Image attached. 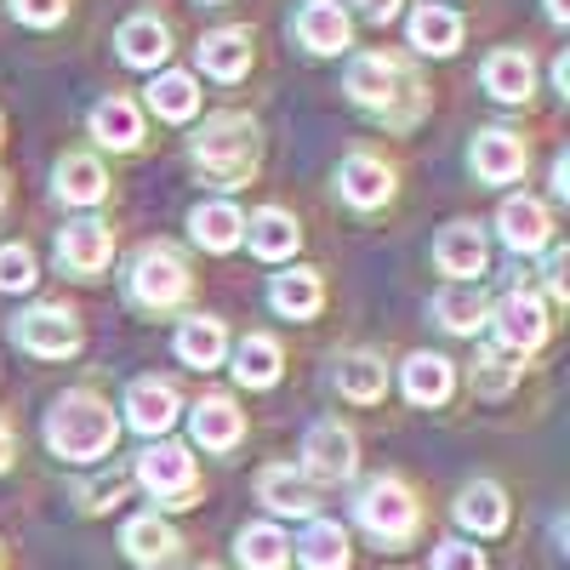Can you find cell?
Segmentation results:
<instances>
[{
  "mask_svg": "<svg viewBox=\"0 0 570 570\" xmlns=\"http://www.w3.org/2000/svg\"><path fill=\"white\" fill-rule=\"evenodd\" d=\"M149 109H155L160 120H171V126L195 120V115H200V80L183 75V69L155 75V80H149Z\"/></svg>",
  "mask_w": 570,
  "mask_h": 570,
  "instance_id": "obj_33",
  "label": "cell"
},
{
  "mask_svg": "<svg viewBox=\"0 0 570 570\" xmlns=\"http://www.w3.org/2000/svg\"><path fill=\"white\" fill-rule=\"evenodd\" d=\"M40 279V268H35V252L29 246H0V292H29V285Z\"/></svg>",
  "mask_w": 570,
  "mask_h": 570,
  "instance_id": "obj_39",
  "label": "cell"
},
{
  "mask_svg": "<svg viewBox=\"0 0 570 570\" xmlns=\"http://www.w3.org/2000/svg\"><path fill=\"white\" fill-rule=\"evenodd\" d=\"M52 183H58V200H69V206H98L109 195V171L98 155H63L52 166Z\"/></svg>",
  "mask_w": 570,
  "mask_h": 570,
  "instance_id": "obj_26",
  "label": "cell"
},
{
  "mask_svg": "<svg viewBox=\"0 0 570 570\" xmlns=\"http://www.w3.org/2000/svg\"><path fill=\"white\" fill-rule=\"evenodd\" d=\"M109 257H115V234H109V223H98V217H75V223L58 234V268L75 274V279H98V274L109 268Z\"/></svg>",
  "mask_w": 570,
  "mask_h": 570,
  "instance_id": "obj_10",
  "label": "cell"
},
{
  "mask_svg": "<svg viewBox=\"0 0 570 570\" xmlns=\"http://www.w3.org/2000/svg\"><path fill=\"white\" fill-rule=\"evenodd\" d=\"M434 320L445 331H456V337H468V331H480L491 320V297H485V285H451V292L434 297Z\"/></svg>",
  "mask_w": 570,
  "mask_h": 570,
  "instance_id": "obj_34",
  "label": "cell"
},
{
  "mask_svg": "<svg viewBox=\"0 0 570 570\" xmlns=\"http://www.w3.org/2000/svg\"><path fill=\"white\" fill-rule=\"evenodd\" d=\"M297 46L314 58H337L354 46V18L348 7H337V0H308V7L297 12Z\"/></svg>",
  "mask_w": 570,
  "mask_h": 570,
  "instance_id": "obj_14",
  "label": "cell"
},
{
  "mask_svg": "<svg viewBox=\"0 0 570 570\" xmlns=\"http://www.w3.org/2000/svg\"><path fill=\"white\" fill-rule=\"evenodd\" d=\"M177 411H183V394H177L171 376H137V383L126 389V422L149 440H166Z\"/></svg>",
  "mask_w": 570,
  "mask_h": 570,
  "instance_id": "obj_12",
  "label": "cell"
},
{
  "mask_svg": "<svg viewBox=\"0 0 570 570\" xmlns=\"http://www.w3.org/2000/svg\"><path fill=\"white\" fill-rule=\"evenodd\" d=\"M468 166H473L480 183H513L531 166V142L519 131H508V126H491V131H480L468 142Z\"/></svg>",
  "mask_w": 570,
  "mask_h": 570,
  "instance_id": "obj_11",
  "label": "cell"
},
{
  "mask_svg": "<svg viewBox=\"0 0 570 570\" xmlns=\"http://www.w3.org/2000/svg\"><path fill=\"white\" fill-rule=\"evenodd\" d=\"M337 188H343V200L354 206V212H376V206H389L394 200V166L383 160V155H348L343 166H337Z\"/></svg>",
  "mask_w": 570,
  "mask_h": 570,
  "instance_id": "obj_15",
  "label": "cell"
},
{
  "mask_svg": "<svg viewBox=\"0 0 570 570\" xmlns=\"http://www.w3.org/2000/svg\"><path fill=\"white\" fill-rule=\"evenodd\" d=\"M354 7H360L365 23H389V18L400 12V0H354Z\"/></svg>",
  "mask_w": 570,
  "mask_h": 570,
  "instance_id": "obj_44",
  "label": "cell"
},
{
  "mask_svg": "<svg viewBox=\"0 0 570 570\" xmlns=\"http://www.w3.org/2000/svg\"><path fill=\"white\" fill-rule=\"evenodd\" d=\"M434 570H485V553L473 542H440L434 548Z\"/></svg>",
  "mask_w": 570,
  "mask_h": 570,
  "instance_id": "obj_42",
  "label": "cell"
},
{
  "mask_svg": "<svg viewBox=\"0 0 570 570\" xmlns=\"http://www.w3.org/2000/svg\"><path fill=\"white\" fill-rule=\"evenodd\" d=\"M0 200H7V177H0Z\"/></svg>",
  "mask_w": 570,
  "mask_h": 570,
  "instance_id": "obj_48",
  "label": "cell"
},
{
  "mask_svg": "<svg viewBox=\"0 0 570 570\" xmlns=\"http://www.w3.org/2000/svg\"><path fill=\"white\" fill-rule=\"evenodd\" d=\"M434 7H440V0H434Z\"/></svg>",
  "mask_w": 570,
  "mask_h": 570,
  "instance_id": "obj_50",
  "label": "cell"
},
{
  "mask_svg": "<svg viewBox=\"0 0 570 570\" xmlns=\"http://www.w3.org/2000/svg\"><path fill=\"white\" fill-rule=\"evenodd\" d=\"M223 354H228V331H223V320L195 314V320H183V325H177V360H183V365L212 371V365H223Z\"/></svg>",
  "mask_w": 570,
  "mask_h": 570,
  "instance_id": "obj_32",
  "label": "cell"
},
{
  "mask_svg": "<svg viewBox=\"0 0 570 570\" xmlns=\"http://www.w3.org/2000/svg\"><path fill=\"white\" fill-rule=\"evenodd\" d=\"M240 564L246 570H285L292 564V542L279 525H246L240 531Z\"/></svg>",
  "mask_w": 570,
  "mask_h": 570,
  "instance_id": "obj_37",
  "label": "cell"
},
{
  "mask_svg": "<svg viewBox=\"0 0 570 570\" xmlns=\"http://www.w3.org/2000/svg\"><path fill=\"white\" fill-rule=\"evenodd\" d=\"M434 268H440V274H451L456 285L480 279V274L491 268V246H485V234L473 228V223H451V228H440V240H434Z\"/></svg>",
  "mask_w": 570,
  "mask_h": 570,
  "instance_id": "obj_17",
  "label": "cell"
},
{
  "mask_svg": "<svg viewBox=\"0 0 570 570\" xmlns=\"http://www.w3.org/2000/svg\"><path fill=\"white\" fill-rule=\"evenodd\" d=\"M548 18H553V23H564V18H570V0H548Z\"/></svg>",
  "mask_w": 570,
  "mask_h": 570,
  "instance_id": "obj_47",
  "label": "cell"
},
{
  "mask_svg": "<svg viewBox=\"0 0 570 570\" xmlns=\"http://www.w3.org/2000/svg\"><path fill=\"white\" fill-rule=\"evenodd\" d=\"M297 559L308 570H348V531L331 525V519H314V525L297 537Z\"/></svg>",
  "mask_w": 570,
  "mask_h": 570,
  "instance_id": "obj_36",
  "label": "cell"
},
{
  "mask_svg": "<svg viewBox=\"0 0 570 570\" xmlns=\"http://www.w3.org/2000/svg\"><path fill=\"white\" fill-rule=\"evenodd\" d=\"M360 525L376 537V542H411L416 525H422V508L411 497V485L400 473H383L360 491Z\"/></svg>",
  "mask_w": 570,
  "mask_h": 570,
  "instance_id": "obj_5",
  "label": "cell"
},
{
  "mask_svg": "<svg viewBox=\"0 0 570 570\" xmlns=\"http://www.w3.org/2000/svg\"><path fill=\"white\" fill-rule=\"evenodd\" d=\"M337 389H343V400H354V405H376V400L389 394V360H383V354H371V348L343 354V365H337Z\"/></svg>",
  "mask_w": 570,
  "mask_h": 570,
  "instance_id": "obj_30",
  "label": "cell"
},
{
  "mask_svg": "<svg viewBox=\"0 0 570 570\" xmlns=\"http://www.w3.org/2000/svg\"><path fill=\"white\" fill-rule=\"evenodd\" d=\"M279 371H285V354H279V343L268 337V331H252V337L234 348V376H240L246 389H274Z\"/></svg>",
  "mask_w": 570,
  "mask_h": 570,
  "instance_id": "obj_35",
  "label": "cell"
},
{
  "mask_svg": "<svg viewBox=\"0 0 570 570\" xmlns=\"http://www.w3.org/2000/svg\"><path fill=\"white\" fill-rule=\"evenodd\" d=\"M343 91H348L360 109H371L383 126H394V131H405V126L422 115V86H416V80L405 75V63L389 58V52H360V58H348Z\"/></svg>",
  "mask_w": 570,
  "mask_h": 570,
  "instance_id": "obj_3",
  "label": "cell"
},
{
  "mask_svg": "<svg viewBox=\"0 0 570 570\" xmlns=\"http://www.w3.org/2000/svg\"><path fill=\"white\" fill-rule=\"evenodd\" d=\"M12 343L23 354H35V360H69V354H80L86 331H80V320L63 303H40V308L12 320Z\"/></svg>",
  "mask_w": 570,
  "mask_h": 570,
  "instance_id": "obj_7",
  "label": "cell"
},
{
  "mask_svg": "<svg viewBox=\"0 0 570 570\" xmlns=\"http://www.w3.org/2000/svg\"><path fill=\"white\" fill-rule=\"evenodd\" d=\"M491 320H497V343H502L513 360L537 354V348L548 343V331H553V314H548V303H542L537 292H508V297L491 308Z\"/></svg>",
  "mask_w": 570,
  "mask_h": 570,
  "instance_id": "obj_9",
  "label": "cell"
},
{
  "mask_svg": "<svg viewBox=\"0 0 570 570\" xmlns=\"http://www.w3.org/2000/svg\"><path fill=\"white\" fill-rule=\"evenodd\" d=\"M553 195H559V200L570 195V160H564V155L553 160Z\"/></svg>",
  "mask_w": 570,
  "mask_h": 570,
  "instance_id": "obj_46",
  "label": "cell"
},
{
  "mask_svg": "<svg viewBox=\"0 0 570 570\" xmlns=\"http://www.w3.org/2000/svg\"><path fill=\"white\" fill-rule=\"evenodd\" d=\"M12 18L29 29H58L69 18V0H12Z\"/></svg>",
  "mask_w": 570,
  "mask_h": 570,
  "instance_id": "obj_40",
  "label": "cell"
},
{
  "mask_svg": "<svg viewBox=\"0 0 570 570\" xmlns=\"http://www.w3.org/2000/svg\"><path fill=\"white\" fill-rule=\"evenodd\" d=\"M257 155H263V137H257V120L240 115V109H217L206 115V126L188 137V160L195 171L217 188H240L257 177Z\"/></svg>",
  "mask_w": 570,
  "mask_h": 570,
  "instance_id": "obj_1",
  "label": "cell"
},
{
  "mask_svg": "<svg viewBox=\"0 0 570 570\" xmlns=\"http://www.w3.org/2000/svg\"><path fill=\"white\" fill-rule=\"evenodd\" d=\"M91 137H98L104 149H115V155L142 149V115H137V104L131 98H104L98 109H91Z\"/></svg>",
  "mask_w": 570,
  "mask_h": 570,
  "instance_id": "obj_31",
  "label": "cell"
},
{
  "mask_svg": "<svg viewBox=\"0 0 570 570\" xmlns=\"http://www.w3.org/2000/svg\"><path fill=\"white\" fill-rule=\"evenodd\" d=\"M497 228H502V246L508 252H548L553 246V217H548V206L537 200V195H513V200H502V212H497Z\"/></svg>",
  "mask_w": 570,
  "mask_h": 570,
  "instance_id": "obj_16",
  "label": "cell"
},
{
  "mask_svg": "<svg viewBox=\"0 0 570 570\" xmlns=\"http://www.w3.org/2000/svg\"><path fill=\"white\" fill-rule=\"evenodd\" d=\"M456 525L473 531V537L508 531V497H502V485H491V480L462 485V497H456Z\"/></svg>",
  "mask_w": 570,
  "mask_h": 570,
  "instance_id": "obj_25",
  "label": "cell"
},
{
  "mask_svg": "<svg viewBox=\"0 0 570 570\" xmlns=\"http://www.w3.org/2000/svg\"><path fill=\"white\" fill-rule=\"evenodd\" d=\"M126 292H131L137 308L166 314V308H183V303H188V292H195V274H188V263H183L177 246L149 240V246L131 257V268H126Z\"/></svg>",
  "mask_w": 570,
  "mask_h": 570,
  "instance_id": "obj_4",
  "label": "cell"
},
{
  "mask_svg": "<svg viewBox=\"0 0 570 570\" xmlns=\"http://www.w3.org/2000/svg\"><path fill=\"white\" fill-rule=\"evenodd\" d=\"M131 480L149 491V497H160L166 508H188V502H195V491H200V468H195V456H188L183 445L155 440L149 451L137 456Z\"/></svg>",
  "mask_w": 570,
  "mask_h": 570,
  "instance_id": "obj_6",
  "label": "cell"
},
{
  "mask_svg": "<svg viewBox=\"0 0 570 570\" xmlns=\"http://www.w3.org/2000/svg\"><path fill=\"white\" fill-rule=\"evenodd\" d=\"M480 80H485V91L497 104H531L537 63H531V52H519V46H497V52L485 58V69H480Z\"/></svg>",
  "mask_w": 570,
  "mask_h": 570,
  "instance_id": "obj_19",
  "label": "cell"
},
{
  "mask_svg": "<svg viewBox=\"0 0 570 570\" xmlns=\"http://www.w3.org/2000/svg\"><path fill=\"white\" fill-rule=\"evenodd\" d=\"M564 268H570V257L553 246V252H548V292H553V303H564V297H570V279H564Z\"/></svg>",
  "mask_w": 570,
  "mask_h": 570,
  "instance_id": "obj_43",
  "label": "cell"
},
{
  "mask_svg": "<svg viewBox=\"0 0 570 570\" xmlns=\"http://www.w3.org/2000/svg\"><path fill=\"white\" fill-rule=\"evenodd\" d=\"M206 7H217V0H206Z\"/></svg>",
  "mask_w": 570,
  "mask_h": 570,
  "instance_id": "obj_49",
  "label": "cell"
},
{
  "mask_svg": "<svg viewBox=\"0 0 570 570\" xmlns=\"http://www.w3.org/2000/svg\"><path fill=\"white\" fill-rule=\"evenodd\" d=\"M354 462H360V440H354V428H343L337 416H325V422H314L308 434H303V480L314 485H337V480H348L354 473Z\"/></svg>",
  "mask_w": 570,
  "mask_h": 570,
  "instance_id": "obj_8",
  "label": "cell"
},
{
  "mask_svg": "<svg viewBox=\"0 0 570 570\" xmlns=\"http://www.w3.org/2000/svg\"><path fill=\"white\" fill-rule=\"evenodd\" d=\"M456 394V365L445 354H411L405 360V400L411 405H445Z\"/></svg>",
  "mask_w": 570,
  "mask_h": 570,
  "instance_id": "obj_29",
  "label": "cell"
},
{
  "mask_svg": "<svg viewBox=\"0 0 570 570\" xmlns=\"http://www.w3.org/2000/svg\"><path fill=\"white\" fill-rule=\"evenodd\" d=\"M257 497H263L274 513H285V519H314V508H320V497H314V485L297 473V462H268V468L257 473Z\"/></svg>",
  "mask_w": 570,
  "mask_h": 570,
  "instance_id": "obj_21",
  "label": "cell"
},
{
  "mask_svg": "<svg viewBox=\"0 0 570 570\" xmlns=\"http://www.w3.org/2000/svg\"><path fill=\"white\" fill-rule=\"evenodd\" d=\"M188 234H195V246H206V252H234L246 240V217L228 200H206V206L188 212Z\"/></svg>",
  "mask_w": 570,
  "mask_h": 570,
  "instance_id": "obj_27",
  "label": "cell"
},
{
  "mask_svg": "<svg viewBox=\"0 0 570 570\" xmlns=\"http://www.w3.org/2000/svg\"><path fill=\"white\" fill-rule=\"evenodd\" d=\"M131 491V473H104V480H91L86 491H80V502H86V513H104L109 502H120Z\"/></svg>",
  "mask_w": 570,
  "mask_h": 570,
  "instance_id": "obj_41",
  "label": "cell"
},
{
  "mask_svg": "<svg viewBox=\"0 0 570 570\" xmlns=\"http://www.w3.org/2000/svg\"><path fill=\"white\" fill-rule=\"evenodd\" d=\"M120 548L131 553L137 570H183V542H177V531L166 525L160 513H137V519H126Z\"/></svg>",
  "mask_w": 570,
  "mask_h": 570,
  "instance_id": "obj_13",
  "label": "cell"
},
{
  "mask_svg": "<svg viewBox=\"0 0 570 570\" xmlns=\"http://www.w3.org/2000/svg\"><path fill=\"white\" fill-rule=\"evenodd\" d=\"M115 46H120V58H126L131 69H160V63L171 58V29H166L155 12H137V18L120 23Z\"/></svg>",
  "mask_w": 570,
  "mask_h": 570,
  "instance_id": "obj_22",
  "label": "cell"
},
{
  "mask_svg": "<svg viewBox=\"0 0 570 570\" xmlns=\"http://www.w3.org/2000/svg\"><path fill=\"white\" fill-rule=\"evenodd\" d=\"M188 428H195V445L206 451H234L246 440V411L234 405L228 394H206L195 411H188Z\"/></svg>",
  "mask_w": 570,
  "mask_h": 570,
  "instance_id": "obj_20",
  "label": "cell"
},
{
  "mask_svg": "<svg viewBox=\"0 0 570 570\" xmlns=\"http://www.w3.org/2000/svg\"><path fill=\"white\" fill-rule=\"evenodd\" d=\"M195 58L212 80H240L257 58V35L246 23H228V29H212L200 46H195Z\"/></svg>",
  "mask_w": 570,
  "mask_h": 570,
  "instance_id": "obj_18",
  "label": "cell"
},
{
  "mask_svg": "<svg viewBox=\"0 0 570 570\" xmlns=\"http://www.w3.org/2000/svg\"><path fill=\"white\" fill-rule=\"evenodd\" d=\"M246 240H252V252L263 263H285V257L303 246V228H297V217L285 212V206H263V212L246 217Z\"/></svg>",
  "mask_w": 570,
  "mask_h": 570,
  "instance_id": "obj_23",
  "label": "cell"
},
{
  "mask_svg": "<svg viewBox=\"0 0 570 570\" xmlns=\"http://www.w3.org/2000/svg\"><path fill=\"white\" fill-rule=\"evenodd\" d=\"M405 35H411V46H416L422 58H451L456 46H462V18L451 7L422 0V7L411 12V23H405Z\"/></svg>",
  "mask_w": 570,
  "mask_h": 570,
  "instance_id": "obj_24",
  "label": "cell"
},
{
  "mask_svg": "<svg viewBox=\"0 0 570 570\" xmlns=\"http://www.w3.org/2000/svg\"><path fill=\"white\" fill-rule=\"evenodd\" d=\"M115 440H120V416L98 389H69L46 411V445L63 462H98L115 451Z\"/></svg>",
  "mask_w": 570,
  "mask_h": 570,
  "instance_id": "obj_2",
  "label": "cell"
},
{
  "mask_svg": "<svg viewBox=\"0 0 570 570\" xmlns=\"http://www.w3.org/2000/svg\"><path fill=\"white\" fill-rule=\"evenodd\" d=\"M513 383H519V365L508 354H480L473 360V389H480L485 400H502Z\"/></svg>",
  "mask_w": 570,
  "mask_h": 570,
  "instance_id": "obj_38",
  "label": "cell"
},
{
  "mask_svg": "<svg viewBox=\"0 0 570 570\" xmlns=\"http://www.w3.org/2000/svg\"><path fill=\"white\" fill-rule=\"evenodd\" d=\"M12 456H18V440H12V422H7V416H0V473H7V468H12Z\"/></svg>",
  "mask_w": 570,
  "mask_h": 570,
  "instance_id": "obj_45",
  "label": "cell"
},
{
  "mask_svg": "<svg viewBox=\"0 0 570 570\" xmlns=\"http://www.w3.org/2000/svg\"><path fill=\"white\" fill-rule=\"evenodd\" d=\"M268 303H274V314H285V320H314L320 303H325V279H320L314 268H285V274H274V285H268Z\"/></svg>",
  "mask_w": 570,
  "mask_h": 570,
  "instance_id": "obj_28",
  "label": "cell"
}]
</instances>
